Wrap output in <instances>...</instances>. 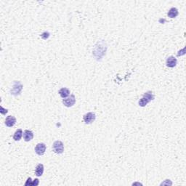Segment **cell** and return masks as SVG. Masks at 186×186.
Listing matches in <instances>:
<instances>
[{"instance_id":"6da1fadb","label":"cell","mask_w":186,"mask_h":186,"mask_svg":"<svg viewBox=\"0 0 186 186\" xmlns=\"http://www.w3.org/2000/svg\"><path fill=\"white\" fill-rule=\"evenodd\" d=\"M154 100V95H153V92L151 91H148L145 92L143 95V98L139 100V106L141 107H144L146 106L150 101Z\"/></svg>"},{"instance_id":"7a4b0ae2","label":"cell","mask_w":186,"mask_h":186,"mask_svg":"<svg viewBox=\"0 0 186 186\" xmlns=\"http://www.w3.org/2000/svg\"><path fill=\"white\" fill-rule=\"evenodd\" d=\"M52 149L53 151L57 154H61L64 151V145L63 143L60 141H57L54 142L52 145Z\"/></svg>"},{"instance_id":"3957f363","label":"cell","mask_w":186,"mask_h":186,"mask_svg":"<svg viewBox=\"0 0 186 186\" xmlns=\"http://www.w3.org/2000/svg\"><path fill=\"white\" fill-rule=\"evenodd\" d=\"M95 118H96V116L92 112L87 113V114H84L83 116L84 122L87 124H90L92 123L93 122H95Z\"/></svg>"},{"instance_id":"277c9868","label":"cell","mask_w":186,"mask_h":186,"mask_svg":"<svg viewBox=\"0 0 186 186\" xmlns=\"http://www.w3.org/2000/svg\"><path fill=\"white\" fill-rule=\"evenodd\" d=\"M76 103V98L74 95H70V97L66 98H64L63 100V103L65 106L66 107H72Z\"/></svg>"},{"instance_id":"5b68a950","label":"cell","mask_w":186,"mask_h":186,"mask_svg":"<svg viewBox=\"0 0 186 186\" xmlns=\"http://www.w3.org/2000/svg\"><path fill=\"white\" fill-rule=\"evenodd\" d=\"M23 89V86L19 82H15L13 85V89L11 90V94L13 95H18L21 94V90Z\"/></svg>"},{"instance_id":"8992f818","label":"cell","mask_w":186,"mask_h":186,"mask_svg":"<svg viewBox=\"0 0 186 186\" xmlns=\"http://www.w3.org/2000/svg\"><path fill=\"white\" fill-rule=\"evenodd\" d=\"M46 148H47V147H46L45 144L41 143H38L36 145L34 150L36 154L39 155V156H42L45 153Z\"/></svg>"},{"instance_id":"52a82bcc","label":"cell","mask_w":186,"mask_h":186,"mask_svg":"<svg viewBox=\"0 0 186 186\" xmlns=\"http://www.w3.org/2000/svg\"><path fill=\"white\" fill-rule=\"evenodd\" d=\"M5 125L8 127H12L14 126L16 123V118L13 116H9L5 119Z\"/></svg>"},{"instance_id":"ba28073f","label":"cell","mask_w":186,"mask_h":186,"mask_svg":"<svg viewBox=\"0 0 186 186\" xmlns=\"http://www.w3.org/2000/svg\"><path fill=\"white\" fill-rule=\"evenodd\" d=\"M177 63V60L173 56H170L167 59V62H166V64H167V67H169V68H174V67L176 66Z\"/></svg>"},{"instance_id":"9c48e42d","label":"cell","mask_w":186,"mask_h":186,"mask_svg":"<svg viewBox=\"0 0 186 186\" xmlns=\"http://www.w3.org/2000/svg\"><path fill=\"white\" fill-rule=\"evenodd\" d=\"M33 132L31 131V130H25L23 132V138L25 140V142H29L33 139Z\"/></svg>"},{"instance_id":"30bf717a","label":"cell","mask_w":186,"mask_h":186,"mask_svg":"<svg viewBox=\"0 0 186 186\" xmlns=\"http://www.w3.org/2000/svg\"><path fill=\"white\" fill-rule=\"evenodd\" d=\"M44 172V165L42 164H39L36 166L35 169V175L37 177H41Z\"/></svg>"},{"instance_id":"8fae6325","label":"cell","mask_w":186,"mask_h":186,"mask_svg":"<svg viewBox=\"0 0 186 186\" xmlns=\"http://www.w3.org/2000/svg\"><path fill=\"white\" fill-rule=\"evenodd\" d=\"M59 95L63 98H66L70 95V90L66 87H63L59 90Z\"/></svg>"},{"instance_id":"7c38bea8","label":"cell","mask_w":186,"mask_h":186,"mask_svg":"<svg viewBox=\"0 0 186 186\" xmlns=\"http://www.w3.org/2000/svg\"><path fill=\"white\" fill-rule=\"evenodd\" d=\"M167 15H168V16H169L170 18H175V17H176L178 15V10H177V8L172 7L169 10Z\"/></svg>"},{"instance_id":"4fadbf2b","label":"cell","mask_w":186,"mask_h":186,"mask_svg":"<svg viewBox=\"0 0 186 186\" xmlns=\"http://www.w3.org/2000/svg\"><path fill=\"white\" fill-rule=\"evenodd\" d=\"M23 134V133L22 129H17V130L15 131V132L14 133V135H13V139H14L15 141H21V137H22Z\"/></svg>"},{"instance_id":"5bb4252c","label":"cell","mask_w":186,"mask_h":186,"mask_svg":"<svg viewBox=\"0 0 186 186\" xmlns=\"http://www.w3.org/2000/svg\"><path fill=\"white\" fill-rule=\"evenodd\" d=\"M32 185V183H31V177H29V178H28V180H27V182L26 183H25V185Z\"/></svg>"},{"instance_id":"9a60e30c","label":"cell","mask_w":186,"mask_h":186,"mask_svg":"<svg viewBox=\"0 0 186 186\" xmlns=\"http://www.w3.org/2000/svg\"><path fill=\"white\" fill-rule=\"evenodd\" d=\"M39 184V180L38 179H35L34 181L32 183V185H37Z\"/></svg>"}]
</instances>
